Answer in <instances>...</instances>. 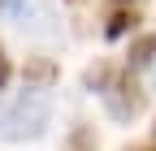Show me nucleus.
Segmentation results:
<instances>
[{"label": "nucleus", "instance_id": "nucleus-5", "mask_svg": "<svg viewBox=\"0 0 156 151\" xmlns=\"http://www.w3.org/2000/svg\"><path fill=\"white\" fill-rule=\"evenodd\" d=\"M65 151H95V134L87 125H74L69 129V143H65Z\"/></svg>", "mask_w": 156, "mask_h": 151}, {"label": "nucleus", "instance_id": "nucleus-1", "mask_svg": "<svg viewBox=\"0 0 156 151\" xmlns=\"http://www.w3.org/2000/svg\"><path fill=\"white\" fill-rule=\"evenodd\" d=\"M48 117H52L48 91L26 86V91H17L13 99L0 104V138L5 143H30V138H39L48 129Z\"/></svg>", "mask_w": 156, "mask_h": 151}, {"label": "nucleus", "instance_id": "nucleus-6", "mask_svg": "<svg viewBox=\"0 0 156 151\" xmlns=\"http://www.w3.org/2000/svg\"><path fill=\"white\" fill-rule=\"evenodd\" d=\"M26 5H30V0H0V13H9V17H26Z\"/></svg>", "mask_w": 156, "mask_h": 151}, {"label": "nucleus", "instance_id": "nucleus-4", "mask_svg": "<svg viewBox=\"0 0 156 151\" xmlns=\"http://www.w3.org/2000/svg\"><path fill=\"white\" fill-rule=\"evenodd\" d=\"M152 56H156V39L147 35V39H139V43L130 48V69H143V65L152 61Z\"/></svg>", "mask_w": 156, "mask_h": 151}, {"label": "nucleus", "instance_id": "nucleus-3", "mask_svg": "<svg viewBox=\"0 0 156 151\" xmlns=\"http://www.w3.org/2000/svg\"><path fill=\"white\" fill-rule=\"evenodd\" d=\"M134 22H139V17H134V9L126 13V9H117L113 17H108V26H104V35H108V39H122V35L134 26Z\"/></svg>", "mask_w": 156, "mask_h": 151}, {"label": "nucleus", "instance_id": "nucleus-7", "mask_svg": "<svg viewBox=\"0 0 156 151\" xmlns=\"http://www.w3.org/2000/svg\"><path fill=\"white\" fill-rule=\"evenodd\" d=\"M9 73H13V69H9V56H5V48H0V91H5V82H9Z\"/></svg>", "mask_w": 156, "mask_h": 151}, {"label": "nucleus", "instance_id": "nucleus-2", "mask_svg": "<svg viewBox=\"0 0 156 151\" xmlns=\"http://www.w3.org/2000/svg\"><path fill=\"white\" fill-rule=\"evenodd\" d=\"M104 108H108V117L113 121H134L143 112V91L134 86L130 73H108V82H104Z\"/></svg>", "mask_w": 156, "mask_h": 151}]
</instances>
